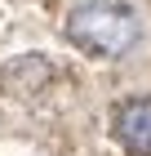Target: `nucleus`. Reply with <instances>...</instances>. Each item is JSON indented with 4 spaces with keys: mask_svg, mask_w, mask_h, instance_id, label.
Returning a JSON list of instances; mask_svg holds the SVG:
<instances>
[{
    "mask_svg": "<svg viewBox=\"0 0 151 156\" xmlns=\"http://www.w3.org/2000/svg\"><path fill=\"white\" fill-rule=\"evenodd\" d=\"M111 138L129 156H151V94H133L111 112Z\"/></svg>",
    "mask_w": 151,
    "mask_h": 156,
    "instance_id": "2",
    "label": "nucleus"
},
{
    "mask_svg": "<svg viewBox=\"0 0 151 156\" xmlns=\"http://www.w3.org/2000/svg\"><path fill=\"white\" fill-rule=\"evenodd\" d=\"M67 40L89 58H125L142 40V18L129 0H84L62 23Z\"/></svg>",
    "mask_w": 151,
    "mask_h": 156,
    "instance_id": "1",
    "label": "nucleus"
},
{
    "mask_svg": "<svg viewBox=\"0 0 151 156\" xmlns=\"http://www.w3.org/2000/svg\"><path fill=\"white\" fill-rule=\"evenodd\" d=\"M49 76H53V62L40 58V54H22V58L5 62V85H9V89H18V94H36Z\"/></svg>",
    "mask_w": 151,
    "mask_h": 156,
    "instance_id": "3",
    "label": "nucleus"
}]
</instances>
